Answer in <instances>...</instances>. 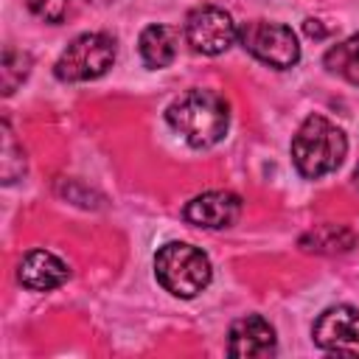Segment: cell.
Instances as JSON below:
<instances>
[{"instance_id":"1","label":"cell","mask_w":359,"mask_h":359,"mask_svg":"<svg viewBox=\"0 0 359 359\" xmlns=\"http://www.w3.org/2000/svg\"><path fill=\"white\" fill-rule=\"evenodd\" d=\"M168 126L194 149L216 146L230 126L227 101L213 90H188L165 109Z\"/></svg>"},{"instance_id":"2","label":"cell","mask_w":359,"mask_h":359,"mask_svg":"<svg viewBox=\"0 0 359 359\" xmlns=\"http://www.w3.org/2000/svg\"><path fill=\"white\" fill-rule=\"evenodd\" d=\"M345 151H348L345 132L323 115H309L292 137L294 168L309 180L337 171L345 160Z\"/></svg>"},{"instance_id":"3","label":"cell","mask_w":359,"mask_h":359,"mask_svg":"<svg viewBox=\"0 0 359 359\" xmlns=\"http://www.w3.org/2000/svg\"><path fill=\"white\" fill-rule=\"evenodd\" d=\"M154 275L157 283L174 297H196L210 283L213 269L210 258L199 247L171 241L154 255Z\"/></svg>"},{"instance_id":"4","label":"cell","mask_w":359,"mask_h":359,"mask_svg":"<svg viewBox=\"0 0 359 359\" xmlns=\"http://www.w3.org/2000/svg\"><path fill=\"white\" fill-rule=\"evenodd\" d=\"M115 62V39L109 34L93 31V34H81L76 36L62 56L53 65V73L59 81H93L101 79Z\"/></svg>"},{"instance_id":"5","label":"cell","mask_w":359,"mask_h":359,"mask_svg":"<svg viewBox=\"0 0 359 359\" xmlns=\"http://www.w3.org/2000/svg\"><path fill=\"white\" fill-rule=\"evenodd\" d=\"M238 42L244 45L247 53H252L258 62L286 70L294 67L300 59V45L297 36L289 25L283 22H269V20H250L238 28Z\"/></svg>"},{"instance_id":"6","label":"cell","mask_w":359,"mask_h":359,"mask_svg":"<svg viewBox=\"0 0 359 359\" xmlns=\"http://www.w3.org/2000/svg\"><path fill=\"white\" fill-rule=\"evenodd\" d=\"M185 39L196 53L219 56L238 39V28L224 8L199 6L185 20Z\"/></svg>"},{"instance_id":"7","label":"cell","mask_w":359,"mask_h":359,"mask_svg":"<svg viewBox=\"0 0 359 359\" xmlns=\"http://www.w3.org/2000/svg\"><path fill=\"white\" fill-rule=\"evenodd\" d=\"M314 342L328 353L359 356V309L353 306H331L325 309L314 328Z\"/></svg>"},{"instance_id":"8","label":"cell","mask_w":359,"mask_h":359,"mask_svg":"<svg viewBox=\"0 0 359 359\" xmlns=\"http://www.w3.org/2000/svg\"><path fill=\"white\" fill-rule=\"evenodd\" d=\"M275 328L261 314H247L230 325L227 334V353L241 359H258L275 353Z\"/></svg>"},{"instance_id":"9","label":"cell","mask_w":359,"mask_h":359,"mask_svg":"<svg viewBox=\"0 0 359 359\" xmlns=\"http://www.w3.org/2000/svg\"><path fill=\"white\" fill-rule=\"evenodd\" d=\"M241 213V199L230 191H205L185 205V219L205 230L230 227Z\"/></svg>"},{"instance_id":"10","label":"cell","mask_w":359,"mask_h":359,"mask_svg":"<svg viewBox=\"0 0 359 359\" xmlns=\"http://www.w3.org/2000/svg\"><path fill=\"white\" fill-rule=\"evenodd\" d=\"M70 269L67 264L48 252V250H31L22 255L20 266H17V278L25 289L31 292H50V289H59L65 280H67Z\"/></svg>"},{"instance_id":"11","label":"cell","mask_w":359,"mask_h":359,"mask_svg":"<svg viewBox=\"0 0 359 359\" xmlns=\"http://www.w3.org/2000/svg\"><path fill=\"white\" fill-rule=\"evenodd\" d=\"M137 48H140V59L146 62V67L151 70L168 67L177 56V31L168 25H149L143 28Z\"/></svg>"},{"instance_id":"12","label":"cell","mask_w":359,"mask_h":359,"mask_svg":"<svg viewBox=\"0 0 359 359\" xmlns=\"http://www.w3.org/2000/svg\"><path fill=\"white\" fill-rule=\"evenodd\" d=\"M353 244H356V233L351 227H339V224H320L300 238V247L306 252H325V255L348 252Z\"/></svg>"},{"instance_id":"13","label":"cell","mask_w":359,"mask_h":359,"mask_svg":"<svg viewBox=\"0 0 359 359\" xmlns=\"http://www.w3.org/2000/svg\"><path fill=\"white\" fill-rule=\"evenodd\" d=\"M323 62L334 76H339V79H345V81L359 87V34H353V36L342 39L339 45L328 48Z\"/></svg>"},{"instance_id":"14","label":"cell","mask_w":359,"mask_h":359,"mask_svg":"<svg viewBox=\"0 0 359 359\" xmlns=\"http://www.w3.org/2000/svg\"><path fill=\"white\" fill-rule=\"evenodd\" d=\"M31 70V56L14 48H6L3 53V65H0V76H3V95H11L28 76Z\"/></svg>"},{"instance_id":"15","label":"cell","mask_w":359,"mask_h":359,"mask_svg":"<svg viewBox=\"0 0 359 359\" xmlns=\"http://www.w3.org/2000/svg\"><path fill=\"white\" fill-rule=\"evenodd\" d=\"M0 168H3V182H14L20 174H25V151L17 149L14 135H11L6 121H3V160H0Z\"/></svg>"},{"instance_id":"16","label":"cell","mask_w":359,"mask_h":359,"mask_svg":"<svg viewBox=\"0 0 359 359\" xmlns=\"http://www.w3.org/2000/svg\"><path fill=\"white\" fill-rule=\"evenodd\" d=\"M25 6L45 22H62L67 17L70 0H25Z\"/></svg>"},{"instance_id":"17","label":"cell","mask_w":359,"mask_h":359,"mask_svg":"<svg viewBox=\"0 0 359 359\" xmlns=\"http://www.w3.org/2000/svg\"><path fill=\"white\" fill-rule=\"evenodd\" d=\"M303 28H306V34H309V36H317V39H323V36H325V28H323L317 20H306V25H303Z\"/></svg>"},{"instance_id":"18","label":"cell","mask_w":359,"mask_h":359,"mask_svg":"<svg viewBox=\"0 0 359 359\" xmlns=\"http://www.w3.org/2000/svg\"><path fill=\"white\" fill-rule=\"evenodd\" d=\"M353 182H356V188H359V165H356V171H353Z\"/></svg>"},{"instance_id":"19","label":"cell","mask_w":359,"mask_h":359,"mask_svg":"<svg viewBox=\"0 0 359 359\" xmlns=\"http://www.w3.org/2000/svg\"><path fill=\"white\" fill-rule=\"evenodd\" d=\"M93 3H107V0H93Z\"/></svg>"}]
</instances>
